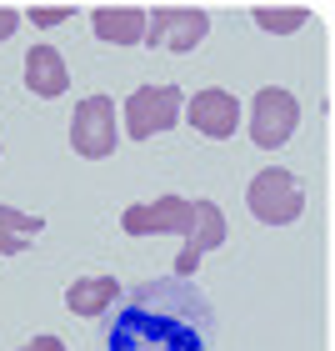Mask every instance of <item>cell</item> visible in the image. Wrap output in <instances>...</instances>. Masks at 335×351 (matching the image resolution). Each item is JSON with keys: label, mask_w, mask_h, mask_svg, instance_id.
I'll use <instances>...</instances> for the list:
<instances>
[{"label": "cell", "mask_w": 335, "mask_h": 351, "mask_svg": "<svg viewBox=\"0 0 335 351\" xmlns=\"http://www.w3.org/2000/svg\"><path fill=\"white\" fill-rule=\"evenodd\" d=\"M100 351H215V306L196 281H140L105 311L95 331Z\"/></svg>", "instance_id": "6da1fadb"}, {"label": "cell", "mask_w": 335, "mask_h": 351, "mask_svg": "<svg viewBox=\"0 0 335 351\" xmlns=\"http://www.w3.org/2000/svg\"><path fill=\"white\" fill-rule=\"evenodd\" d=\"M125 236H180V256H175V276H196V266L205 251L226 246V216L215 201H185V196H161V201H140L125 206L120 216Z\"/></svg>", "instance_id": "7a4b0ae2"}, {"label": "cell", "mask_w": 335, "mask_h": 351, "mask_svg": "<svg viewBox=\"0 0 335 351\" xmlns=\"http://www.w3.org/2000/svg\"><path fill=\"white\" fill-rule=\"evenodd\" d=\"M245 206H250V216L260 221V226H291V221H300V211H306V191H300V181L285 166H265L250 181Z\"/></svg>", "instance_id": "3957f363"}, {"label": "cell", "mask_w": 335, "mask_h": 351, "mask_svg": "<svg viewBox=\"0 0 335 351\" xmlns=\"http://www.w3.org/2000/svg\"><path fill=\"white\" fill-rule=\"evenodd\" d=\"M185 110V90L180 86H140L131 90L125 101V136L131 141H150V136H165Z\"/></svg>", "instance_id": "277c9868"}, {"label": "cell", "mask_w": 335, "mask_h": 351, "mask_svg": "<svg viewBox=\"0 0 335 351\" xmlns=\"http://www.w3.org/2000/svg\"><path fill=\"white\" fill-rule=\"evenodd\" d=\"M300 125V101L285 86H260L250 101V141L260 151H280Z\"/></svg>", "instance_id": "5b68a950"}, {"label": "cell", "mask_w": 335, "mask_h": 351, "mask_svg": "<svg viewBox=\"0 0 335 351\" xmlns=\"http://www.w3.org/2000/svg\"><path fill=\"white\" fill-rule=\"evenodd\" d=\"M116 101L110 95H85L81 106H75L70 116V146L75 156H85V161H105L110 151H116Z\"/></svg>", "instance_id": "8992f818"}, {"label": "cell", "mask_w": 335, "mask_h": 351, "mask_svg": "<svg viewBox=\"0 0 335 351\" xmlns=\"http://www.w3.org/2000/svg\"><path fill=\"white\" fill-rule=\"evenodd\" d=\"M211 36V15L190 10V5H155V15H146V36L140 45H165V51H196Z\"/></svg>", "instance_id": "52a82bcc"}, {"label": "cell", "mask_w": 335, "mask_h": 351, "mask_svg": "<svg viewBox=\"0 0 335 351\" xmlns=\"http://www.w3.org/2000/svg\"><path fill=\"white\" fill-rule=\"evenodd\" d=\"M180 121H190L200 136H211V141H230L235 131H241V101H235L230 90H220V86H205V90H196L185 101Z\"/></svg>", "instance_id": "ba28073f"}, {"label": "cell", "mask_w": 335, "mask_h": 351, "mask_svg": "<svg viewBox=\"0 0 335 351\" xmlns=\"http://www.w3.org/2000/svg\"><path fill=\"white\" fill-rule=\"evenodd\" d=\"M25 90L40 95V101H55V95L70 90L66 56H60L55 45H30V51H25Z\"/></svg>", "instance_id": "9c48e42d"}, {"label": "cell", "mask_w": 335, "mask_h": 351, "mask_svg": "<svg viewBox=\"0 0 335 351\" xmlns=\"http://www.w3.org/2000/svg\"><path fill=\"white\" fill-rule=\"evenodd\" d=\"M90 25H95V40H105V45H140V36H146V10L100 5L90 15Z\"/></svg>", "instance_id": "30bf717a"}, {"label": "cell", "mask_w": 335, "mask_h": 351, "mask_svg": "<svg viewBox=\"0 0 335 351\" xmlns=\"http://www.w3.org/2000/svg\"><path fill=\"white\" fill-rule=\"evenodd\" d=\"M116 301H120L116 276H85V281H70V291H66V306L75 316H105Z\"/></svg>", "instance_id": "8fae6325"}, {"label": "cell", "mask_w": 335, "mask_h": 351, "mask_svg": "<svg viewBox=\"0 0 335 351\" xmlns=\"http://www.w3.org/2000/svg\"><path fill=\"white\" fill-rule=\"evenodd\" d=\"M40 231H45L40 216L15 211V206H0V256H21V251H30Z\"/></svg>", "instance_id": "7c38bea8"}, {"label": "cell", "mask_w": 335, "mask_h": 351, "mask_svg": "<svg viewBox=\"0 0 335 351\" xmlns=\"http://www.w3.org/2000/svg\"><path fill=\"white\" fill-rule=\"evenodd\" d=\"M310 21V5H255V25L270 36H291Z\"/></svg>", "instance_id": "4fadbf2b"}, {"label": "cell", "mask_w": 335, "mask_h": 351, "mask_svg": "<svg viewBox=\"0 0 335 351\" xmlns=\"http://www.w3.org/2000/svg\"><path fill=\"white\" fill-rule=\"evenodd\" d=\"M70 15H75V5H36L30 21H36V25H66Z\"/></svg>", "instance_id": "5bb4252c"}, {"label": "cell", "mask_w": 335, "mask_h": 351, "mask_svg": "<svg viewBox=\"0 0 335 351\" xmlns=\"http://www.w3.org/2000/svg\"><path fill=\"white\" fill-rule=\"evenodd\" d=\"M15 25H21V15H15L10 5H0V40H10V36H15Z\"/></svg>", "instance_id": "9a60e30c"}, {"label": "cell", "mask_w": 335, "mask_h": 351, "mask_svg": "<svg viewBox=\"0 0 335 351\" xmlns=\"http://www.w3.org/2000/svg\"><path fill=\"white\" fill-rule=\"evenodd\" d=\"M21 351H66V341H60V337H36V341H25Z\"/></svg>", "instance_id": "2e32d148"}]
</instances>
